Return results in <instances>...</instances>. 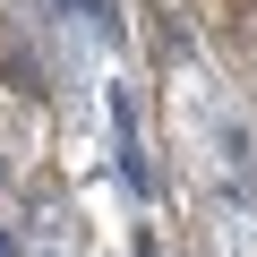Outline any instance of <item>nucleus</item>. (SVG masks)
<instances>
[{
	"label": "nucleus",
	"instance_id": "obj_1",
	"mask_svg": "<svg viewBox=\"0 0 257 257\" xmlns=\"http://www.w3.org/2000/svg\"><path fill=\"white\" fill-rule=\"evenodd\" d=\"M0 257H18V231H0Z\"/></svg>",
	"mask_w": 257,
	"mask_h": 257
}]
</instances>
